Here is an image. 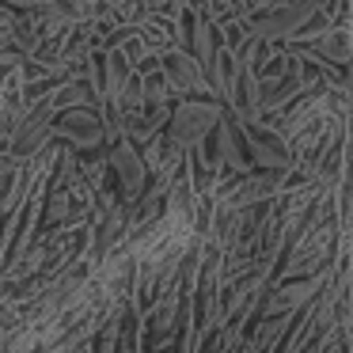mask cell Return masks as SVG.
Instances as JSON below:
<instances>
[{"instance_id":"2","label":"cell","mask_w":353,"mask_h":353,"mask_svg":"<svg viewBox=\"0 0 353 353\" xmlns=\"http://www.w3.org/2000/svg\"><path fill=\"white\" fill-rule=\"evenodd\" d=\"M156 69L163 72V80H168V92L171 99H190V95H213L209 92V77H205V65L194 61L190 54H183V50H163L160 57H156Z\"/></svg>"},{"instance_id":"3","label":"cell","mask_w":353,"mask_h":353,"mask_svg":"<svg viewBox=\"0 0 353 353\" xmlns=\"http://www.w3.org/2000/svg\"><path fill=\"white\" fill-rule=\"evenodd\" d=\"M292 54L307 57L315 65H334V69H350V27H327L323 34H315L312 42H300V46H289Z\"/></svg>"},{"instance_id":"4","label":"cell","mask_w":353,"mask_h":353,"mask_svg":"<svg viewBox=\"0 0 353 353\" xmlns=\"http://www.w3.org/2000/svg\"><path fill=\"white\" fill-rule=\"evenodd\" d=\"M315 12L327 19V27H350L353 0H315Z\"/></svg>"},{"instance_id":"1","label":"cell","mask_w":353,"mask_h":353,"mask_svg":"<svg viewBox=\"0 0 353 353\" xmlns=\"http://www.w3.org/2000/svg\"><path fill=\"white\" fill-rule=\"evenodd\" d=\"M221 118H224V107L213 99V95H190V99L171 103V114H168L163 133H168L183 152H190V148H198L201 141L216 130Z\"/></svg>"}]
</instances>
